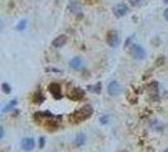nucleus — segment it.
Segmentation results:
<instances>
[{"instance_id":"obj_1","label":"nucleus","mask_w":168,"mask_h":152,"mask_svg":"<svg viewBox=\"0 0 168 152\" xmlns=\"http://www.w3.org/2000/svg\"><path fill=\"white\" fill-rule=\"evenodd\" d=\"M92 113H94V108H92L91 105L86 104V105L81 107L80 109H77V110L70 117V120L75 122V123H79V122H82V120L88 119V118L92 115Z\"/></svg>"},{"instance_id":"obj_2","label":"nucleus","mask_w":168,"mask_h":152,"mask_svg":"<svg viewBox=\"0 0 168 152\" xmlns=\"http://www.w3.org/2000/svg\"><path fill=\"white\" fill-rule=\"evenodd\" d=\"M130 56L135 60H143L146 58V50L140 45H131L129 48Z\"/></svg>"},{"instance_id":"obj_3","label":"nucleus","mask_w":168,"mask_h":152,"mask_svg":"<svg viewBox=\"0 0 168 152\" xmlns=\"http://www.w3.org/2000/svg\"><path fill=\"white\" fill-rule=\"evenodd\" d=\"M106 42H107V45L112 48L118 47L119 43H120L119 33L116 32V30H109V32H107V36H106Z\"/></svg>"},{"instance_id":"obj_4","label":"nucleus","mask_w":168,"mask_h":152,"mask_svg":"<svg viewBox=\"0 0 168 152\" xmlns=\"http://www.w3.org/2000/svg\"><path fill=\"white\" fill-rule=\"evenodd\" d=\"M48 90H50V93L52 94V96L56 100H61L63 98L62 91H61V85H59L58 82H51L50 85H48Z\"/></svg>"},{"instance_id":"obj_5","label":"nucleus","mask_w":168,"mask_h":152,"mask_svg":"<svg viewBox=\"0 0 168 152\" xmlns=\"http://www.w3.org/2000/svg\"><path fill=\"white\" fill-rule=\"evenodd\" d=\"M128 11H129L128 5H125L123 3H119L116 5H114V8H112V13H114V15H115L116 18L125 17L128 14Z\"/></svg>"},{"instance_id":"obj_6","label":"nucleus","mask_w":168,"mask_h":152,"mask_svg":"<svg viewBox=\"0 0 168 152\" xmlns=\"http://www.w3.org/2000/svg\"><path fill=\"white\" fill-rule=\"evenodd\" d=\"M107 93L111 96H118L120 93H122V85H120L116 80H112L107 85Z\"/></svg>"},{"instance_id":"obj_7","label":"nucleus","mask_w":168,"mask_h":152,"mask_svg":"<svg viewBox=\"0 0 168 152\" xmlns=\"http://www.w3.org/2000/svg\"><path fill=\"white\" fill-rule=\"evenodd\" d=\"M83 96H85V90L81 88H74L68 93V98L75 100V101H79V100L83 99Z\"/></svg>"},{"instance_id":"obj_8","label":"nucleus","mask_w":168,"mask_h":152,"mask_svg":"<svg viewBox=\"0 0 168 152\" xmlns=\"http://www.w3.org/2000/svg\"><path fill=\"white\" fill-rule=\"evenodd\" d=\"M34 144H35L34 139L31 137H26L22 139V148L24 151H32L34 148Z\"/></svg>"},{"instance_id":"obj_9","label":"nucleus","mask_w":168,"mask_h":152,"mask_svg":"<svg viewBox=\"0 0 168 152\" xmlns=\"http://www.w3.org/2000/svg\"><path fill=\"white\" fill-rule=\"evenodd\" d=\"M66 43H67V36L61 34V36H58L57 38L53 39L52 46L55 47V48H59V47H63Z\"/></svg>"},{"instance_id":"obj_10","label":"nucleus","mask_w":168,"mask_h":152,"mask_svg":"<svg viewBox=\"0 0 168 152\" xmlns=\"http://www.w3.org/2000/svg\"><path fill=\"white\" fill-rule=\"evenodd\" d=\"M82 65H83V61H82V58L79 57V56L71 58V61H70V66H71V67L74 69V70H81V69H82Z\"/></svg>"},{"instance_id":"obj_11","label":"nucleus","mask_w":168,"mask_h":152,"mask_svg":"<svg viewBox=\"0 0 168 152\" xmlns=\"http://www.w3.org/2000/svg\"><path fill=\"white\" fill-rule=\"evenodd\" d=\"M44 100H46V96H44V94L42 93V91H37V93H34V95H33V101L35 103V104L40 105Z\"/></svg>"},{"instance_id":"obj_12","label":"nucleus","mask_w":168,"mask_h":152,"mask_svg":"<svg viewBox=\"0 0 168 152\" xmlns=\"http://www.w3.org/2000/svg\"><path fill=\"white\" fill-rule=\"evenodd\" d=\"M68 9H70V11H72V13L79 14L81 11V4L79 2H71L68 4Z\"/></svg>"},{"instance_id":"obj_13","label":"nucleus","mask_w":168,"mask_h":152,"mask_svg":"<svg viewBox=\"0 0 168 152\" xmlns=\"http://www.w3.org/2000/svg\"><path fill=\"white\" fill-rule=\"evenodd\" d=\"M85 142H86V136L83 135V133H79L75 138V144L77 147H81V146L85 144Z\"/></svg>"},{"instance_id":"obj_14","label":"nucleus","mask_w":168,"mask_h":152,"mask_svg":"<svg viewBox=\"0 0 168 152\" xmlns=\"http://www.w3.org/2000/svg\"><path fill=\"white\" fill-rule=\"evenodd\" d=\"M35 118H50V119H53L55 115H53L50 110H44V112H37L34 114Z\"/></svg>"},{"instance_id":"obj_15","label":"nucleus","mask_w":168,"mask_h":152,"mask_svg":"<svg viewBox=\"0 0 168 152\" xmlns=\"http://www.w3.org/2000/svg\"><path fill=\"white\" fill-rule=\"evenodd\" d=\"M158 86H159L158 81H153V82L149 84V90H151V95H153V96H157V95H158Z\"/></svg>"},{"instance_id":"obj_16","label":"nucleus","mask_w":168,"mask_h":152,"mask_svg":"<svg viewBox=\"0 0 168 152\" xmlns=\"http://www.w3.org/2000/svg\"><path fill=\"white\" fill-rule=\"evenodd\" d=\"M87 89L90 91H92V93H100L101 91V82H98L96 85H90Z\"/></svg>"},{"instance_id":"obj_17","label":"nucleus","mask_w":168,"mask_h":152,"mask_svg":"<svg viewBox=\"0 0 168 152\" xmlns=\"http://www.w3.org/2000/svg\"><path fill=\"white\" fill-rule=\"evenodd\" d=\"M2 90L4 91L5 94H10L11 93V86H10L8 82H3L2 84Z\"/></svg>"},{"instance_id":"obj_18","label":"nucleus","mask_w":168,"mask_h":152,"mask_svg":"<svg viewBox=\"0 0 168 152\" xmlns=\"http://www.w3.org/2000/svg\"><path fill=\"white\" fill-rule=\"evenodd\" d=\"M15 105H16V100H11V101L9 103V104H8L7 107H5V108L3 109V112H4V113H7V112L11 110V109H13Z\"/></svg>"},{"instance_id":"obj_19","label":"nucleus","mask_w":168,"mask_h":152,"mask_svg":"<svg viewBox=\"0 0 168 152\" xmlns=\"http://www.w3.org/2000/svg\"><path fill=\"white\" fill-rule=\"evenodd\" d=\"M53 119H55V118H53ZM53 119H52L51 123H48V124H47V127H48V129H50V131H51V129L53 131V129H57V128H58V122L53 120Z\"/></svg>"},{"instance_id":"obj_20","label":"nucleus","mask_w":168,"mask_h":152,"mask_svg":"<svg viewBox=\"0 0 168 152\" xmlns=\"http://www.w3.org/2000/svg\"><path fill=\"white\" fill-rule=\"evenodd\" d=\"M26 26H27V20H22L18 23V26H16V30H23V29H26Z\"/></svg>"},{"instance_id":"obj_21","label":"nucleus","mask_w":168,"mask_h":152,"mask_svg":"<svg viewBox=\"0 0 168 152\" xmlns=\"http://www.w3.org/2000/svg\"><path fill=\"white\" fill-rule=\"evenodd\" d=\"M133 39H134V36H130V37H128L127 38V41H125V48H129L130 47V43H131V42H133Z\"/></svg>"},{"instance_id":"obj_22","label":"nucleus","mask_w":168,"mask_h":152,"mask_svg":"<svg viewBox=\"0 0 168 152\" xmlns=\"http://www.w3.org/2000/svg\"><path fill=\"white\" fill-rule=\"evenodd\" d=\"M100 122H101L103 124H106L107 122H109V115H104V117H101V118H100Z\"/></svg>"},{"instance_id":"obj_23","label":"nucleus","mask_w":168,"mask_h":152,"mask_svg":"<svg viewBox=\"0 0 168 152\" xmlns=\"http://www.w3.org/2000/svg\"><path fill=\"white\" fill-rule=\"evenodd\" d=\"M140 2H142V0H129L130 5H133V7H138V5L140 4Z\"/></svg>"},{"instance_id":"obj_24","label":"nucleus","mask_w":168,"mask_h":152,"mask_svg":"<svg viewBox=\"0 0 168 152\" xmlns=\"http://www.w3.org/2000/svg\"><path fill=\"white\" fill-rule=\"evenodd\" d=\"M44 143H46L44 137H40V138H39V147H40V148H43V147H44Z\"/></svg>"},{"instance_id":"obj_25","label":"nucleus","mask_w":168,"mask_h":152,"mask_svg":"<svg viewBox=\"0 0 168 152\" xmlns=\"http://www.w3.org/2000/svg\"><path fill=\"white\" fill-rule=\"evenodd\" d=\"M163 62H164V57H159L157 60V62H155V66H159L160 64H163Z\"/></svg>"},{"instance_id":"obj_26","label":"nucleus","mask_w":168,"mask_h":152,"mask_svg":"<svg viewBox=\"0 0 168 152\" xmlns=\"http://www.w3.org/2000/svg\"><path fill=\"white\" fill-rule=\"evenodd\" d=\"M163 15H164V19L168 22V8L164 10V14H163Z\"/></svg>"},{"instance_id":"obj_27","label":"nucleus","mask_w":168,"mask_h":152,"mask_svg":"<svg viewBox=\"0 0 168 152\" xmlns=\"http://www.w3.org/2000/svg\"><path fill=\"white\" fill-rule=\"evenodd\" d=\"M163 152H168V148H166V150H164V151H163Z\"/></svg>"},{"instance_id":"obj_28","label":"nucleus","mask_w":168,"mask_h":152,"mask_svg":"<svg viewBox=\"0 0 168 152\" xmlns=\"http://www.w3.org/2000/svg\"><path fill=\"white\" fill-rule=\"evenodd\" d=\"M163 2H164V3H167V4H168V0H163Z\"/></svg>"}]
</instances>
